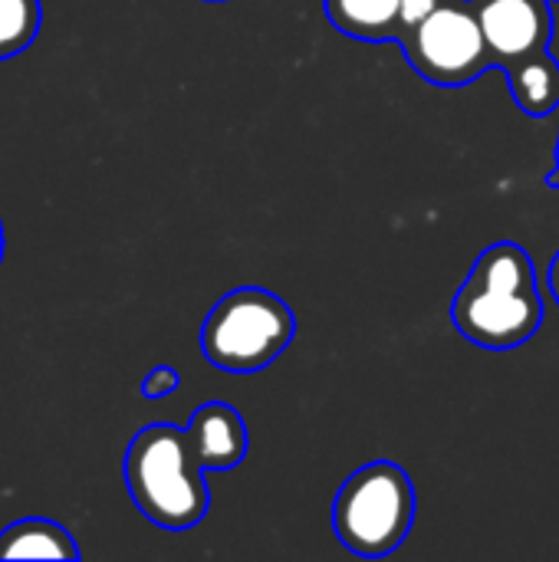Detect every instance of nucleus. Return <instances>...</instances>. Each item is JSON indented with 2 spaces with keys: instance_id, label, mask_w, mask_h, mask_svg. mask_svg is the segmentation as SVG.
I'll return each instance as SVG.
<instances>
[{
  "instance_id": "f257e3e1",
  "label": "nucleus",
  "mask_w": 559,
  "mask_h": 562,
  "mask_svg": "<svg viewBox=\"0 0 559 562\" xmlns=\"http://www.w3.org/2000/svg\"><path fill=\"white\" fill-rule=\"evenodd\" d=\"M451 323L468 342L491 352L517 349L534 339L544 326L534 257L514 240L491 244L451 300Z\"/></svg>"
},
{
  "instance_id": "f03ea898",
  "label": "nucleus",
  "mask_w": 559,
  "mask_h": 562,
  "mask_svg": "<svg viewBox=\"0 0 559 562\" xmlns=\"http://www.w3.org/2000/svg\"><path fill=\"white\" fill-rule=\"evenodd\" d=\"M125 484L142 517L161 530H191L211 507L204 468L188 428H142L125 451Z\"/></svg>"
},
{
  "instance_id": "7ed1b4c3",
  "label": "nucleus",
  "mask_w": 559,
  "mask_h": 562,
  "mask_svg": "<svg viewBox=\"0 0 559 562\" xmlns=\"http://www.w3.org/2000/svg\"><path fill=\"white\" fill-rule=\"evenodd\" d=\"M415 524V484L395 461H369L353 471L333 501L336 540L362 557L395 553Z\"/></svg>"
},
{
  "instance_id": "20e7f679",
  "label": "nucleus",
  "mask_w": 559,
  "mask_h": 562,
  "mask_svg": "<svg viewBox=\"0 0 559 562\" xmlns=\"http://www.w3.org/2000/svg\"><path fill=\"white\" fill-rule=\"evenodd\" d=\"M297 336V313L264 286L224 293L201 326V352L211 366L250 375L273 366Z\"/></svg>"
},
{
  "instance_id": "39448f33",
  "label": "nucleus",
  "mask_w": 559,
  "mask_h": 562,
  "mask_svg": "<svg viewBox=\"0 0 559 562\" xmlns=\"http://www.w3.org/2000/svg\"><path fill=\"white\" fill-rule=\"evenodd\" d=\"M409 66L435 86H468L494 69L474 0H441L399 40Z\"/></svg>"
},
{
  "instance_id": "423d86ee",
  "label": "nucleus",
  "mask_w": 559,
  "mask_h": 562,
  "mask_svg": "<svg viewBox=\"0 0 559 562\" xmlns=\"http://www.w3.org/2000/svg\"><path fill=\"white\" fill-rule=\"evenodd\" d=\"M554 0H474L494 69H507L534 53L550 49Z\"/></svg>"
},
{
  "instance_id": "0eeeda50",
  "label": "nucleus",
  "mask_w": 559,
  "mask_h": 562,
  "mask_svg": "<svg viewBox=\"0 0 559 562\" xmlns=\"http://www.w3.org/2000/svg\"><path fill=\"white\" fill-rule=\"evenodd\" d=\"M188 438L204 471H234L247 458V422L224 402L201 405L188 422Z\"/></svg>"
},
{
  "instance_id": "6e6552de",
  "label": "nucleus",
  "mask_w": 559,
  "mask_h": 562,
  "mask_svg": "<svg viewBox=\"0 0 559 562\" xmlns=\"http://www.w3.org/2000/svg\"><path fill=\"white\" fill-rule=\"evenodd\" d=\"M329 23L359 43H399L405 33L402 0H323Z\"/></svg>"
},
{
  "instance_id": "1a4fd4ad",
  "label": "nucleus",
  "mask_w": 559,
  "mask_h": 562,
  "mask_svg": "<svg viewBox=\"0 0 559 562\" xmlns=\"http://www.w3.org/2000/svg\"><path fill=\"white\" fill-rule=\"evenodd\" d=\"M507 86L521 112L530 119H547L559 109V63L550 56V49L534 53L514 66L504 69Z\"/></svg>"
},
{
  "instance_id": "9d476101",
  "label": "nucleus",
  "mask_w": 559,
  "mask_h": 562,
  "mask_svg": "<svg viewBox=\"0 0 559 562\" xmlns=\"http://www.w3.org/2000/svg\"><path fill=\"white\" fill-rule=\"evenodd\" d=\"M0 560H79V550L59 524L33 517L0 533Z\"/></svg>"
},
{
  "instance_id": "9b49d317",
  "label": "nucleus",
  "mask_w": 559,
  "mask_h": 562,
  "mask_svg": "<svg viewBox=\"0 0 559 562\" xmlns=\"http://www.w3.org/2000/svg\"><path fill=\"white\" fill-rule=\"evenodd\" d=\"M40 30V0H0V59L23 53Z\"/></svg>"
},
{
  "instance_id": "f8f14e48",
  "label": "nucleus",
  "mask_w": 559,
  "mask_h": 562,
  "mask_svg": "<svg viewBox=\"0 0 559 562\" xmlns=\"http://www.w3.org/2000/svg\"><path fill=\"white\" fill-rule=\"evenodd\" d=\"M181 385V375H178V369H171V366H155L145 379H142V385H138V392H142V398H165V395H171L175 389Z\"/></svg>"
},
{
  "instance_id": "ddd939ff",
  "label": "nucleus",
  "mask_w": 559,
  "mask_h": 562,
  "mask_svg": "<svg viewBox=\"0 0 559 562\" xmlns=\"http://www.w3.org/2000/svg\"><path fill=\"white\" fill-rule=\"evenodd\" d=\"M438 3L441 0H402V23H405V30L415 26L418 20H425Z\"/></svg>"
},
{
  "instance_id": "4468645a",
  "label": "nucleus",
  "mask_w": 559,
  "mask_h": 562,
  "mask_svg": "<svg viewBox=\"0 0 559 562\" xmlns=\"http://www.w3.org/2000/svg\"><path fill=\"white\" fill-rule=\"evenodd\" d=\"M547 290H550V296L557 300L559 306V250L557 257L550 260V267H547Z\"/></svg>"
},
{
  "instance_id": "2eb2a0df",
  "label": "nucleus",
  "mask_w": 559,
  "mask_h": 562,
  "mask_svg": "<svg viewBox=\"0 0 559 562\" xmlns=\"http://www.w3.org/2000/svg\"><path fill=\"white\" fill-rule=\"evenodd\" d=\"M547 188H559V142L557 151H554V171L547 175Z\"/></svg>"
},
{
  "instance_id": "dca6fc26",
  "label": "nucleus",
  "mask_w": 559,
  "mask_h": 562,
  "mask_svg": "<svg viewBox=\"0 0 559 562\" xmlns=\"http://www.w3.org/2000/svg\"><path fill=\"white\" fill-rule=\"evenodd\" d=\"M0 260H3V227H0Z\"/></svg>"
}]
</instances>
